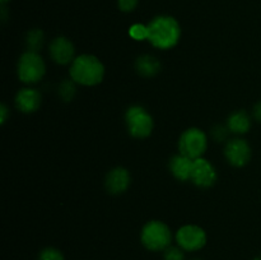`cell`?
I'll return each instance as SVG.
<instances>
[{
	"mask_svg": "<svg viewBox=\"0 0 261 260\" xmlns=\"http://www.w3.org/2000/svg\"><path fill=\"white\" fill-rule=\"evenodd\" d=\"M181 36V28L177 20L170 15L155 17L148 24V41L154 47L168 50L177 45Z\"/></svg>",
	"mask_w": 261,
	"mask_h": 260,
	"instance_id": "1",
	"label": "cell"
},
{
	"mask_svg": "<svg viewBox=\"0 0 261 260\" xmlns=\"http://www.w3.org/2000/svg\"><path fill=\"white\" fill-rule=\"evenodd\" d=\"M70 76L75 83L82 86H96L103 79L105 66L96 56L84 54L71 63Z\"/></svg>",
	"mask_w": 261,
	"mask_h": 260,
	"instance_id": "2",
	"label": "cell"
},
{
	"mask_svg": "<svg viewBox=\"0 0 261 260\" xmlns=\"http://www.w3.org/2000/svg\"><path fill=\"white\" fill-rule=\"evenodd\" d=\"M142 244L150 251H165L171 246L172 233L166 223L161 221H150L143 227L140 235Z\"/></svg>",
	"mask_w": 261,
	"mask_h": 260,
	"instance_id": "3",
	"label": "cell"
},
{
	"mask_svg": "<svg viewBox=\"0 0 261 260\" xmlns=\"http://www.w3.org/2000/svg\"><path fill=\"white\" fill-rule=\"evenodd\" d=\"M18 76L23 83H37L46 73V65L43 59L38 53L27 51L23 54L18 61Z\"/></svg>",
	"mask_w": 261,
	"mask_h": 260,
	"instance_id": "4",
	"label": "cell"
},
{
	"mask_svg": "<svg viewBox=\"0 0 261 260\" xmlns=\"http://www.w3.org/2000/svg\"><path fill=\"white\" fill-rule=\"evenodd\" d=\"M208 139L203 130L198 127H190L181 134L178 140L180 154L186 155L191 160H198L205 153Z\"/></svg>",
	"mask_w": 261,
	"mask_h": 260,
	"instance_id": "5",
	"label": "cell"
},
{
	"mask_svg": "<svg viewBox=\"0 0 261 260\" xmlns=\"http://www.w3.org/2000/svg\"><path fill=\"white\" fill-rule=\"evenodd\" d=\"M127 130L134 138H147L152 133L154 122L149 112L142 106H132L125 115Z\"/></svg>",
	"mask_w": 261,
	"mask_h": 260,
	"instance_id": "6",
	"label": "cell"
},
{
	"mask_svg": "<svg viewBox=\"0 0 261 260\" xmlns=\"http://www.w3.org/2000/svg\"><path fill=\"white\" fill-rule=\"evenodd\" d=\"M177 245L185 251H198L206 244V233L201 227L186 224L176 232Z\"/></svg>",
	"mask_w": 261,
	"mask_h": 260,
	"instance_id": "7",
	"label": "cell"
},
{
	"mask_svg": "<svg viewBox=\"0 0 261 260\" xmlns=\"http://www.w3.org/2000/svg\"><path fill=\"white\" fill-rule=\"evenodd\" d=\"M227 161L234 167H244L251 160V148L249 143L241 138L231 139L224 148Z\"/></svg>",
	"mask_w": 261,
	"mask_h": 260,
	"instance_id": "8",
	"label": "cell"
},
{
	"mask_svg": "<svg viewBox=\"0 0 261 260\" xmlns=\"http://www.w3.org/2000/svg\"><path fill=\"white\" fill-rule=\"evenodd\" d=\"M190 181H193L199 188H211L217 181L216 168L205 158L194 160Z\"/></svg>",
	"mask_w": 261,
	"mask_h": 260,
	"instance_id": "9",
	"label": "cell"
},
{
	"mask_svg": "<svg viewBox=\"0 0 261 260\" xmlns=\"http://www.w3.org/2000/svg\"><path fill=\"white\" fill-rule=\"evenodd\" d=\"M74 45L66 37H56L50 45V55L55 63L66 65L74 61Z\"/></svg>",
	"mask_w": 261,
	"mask_h": 260,
	"instance_id": "10",
	"label": "cell"
},
{
	"mask_svg": "<svg viewBox=\"0 0 261 260\" xmlns=\"http://www.w3.org/2000/svg\"><path fill=\"white\" fill-rule=\"evenodd\" d=\"M130 186V173L126 168L116 167L106 176V189L110 194H122Z\"/></svg>",
	"mask_w": 261,
	"mask_h": 260,
	"instance_id": "11",
	"label": "cell"
},
{
	"mask_svg": "<svg viewBox=\"0 0 261 260\" xmlns=\"http://www.w3.org/2000/svg\"><path fill=\"white\" fill-rule=\"evenodd\" d=\"M15 105L25 114H31L38 110L41 105V93L37 89L23 88L15 96Z\"/></svg>",
	"mask_w": 261,
	"mask_h": 260,
	"instance_id": "12",
	"label": "cell"
},
{
	"mask_svg": "<svg viewBox=\"0 0 261 260\" xmlns=\"http://www.w3.org/2000/svg\"><path fill=\"white\" fill-rule=\"evenodd\" d=\"M194 160L186 157V155L177 154L171 158L170 170L172 175L180 181H188L191 178V171H193Z\"/></svg>",
	"mask_w": 261,
	"mask_h": 260,
	"instance_id": "13",
	"label": "cell"
},
{
	"mask_svg": "<svg viewBox=\"0 0 261 260\" xmlns=\"http://www.w3.org/2000/svg\"><path fill=\"white\" fill-rule=\"evenodd\" d=\"M227 127L229 132L236 133V134H245L251 127V119L246 111L240 110L231 114V116L227 120Z\"/></svg>",
	"mask_w": 261,
	"mask_h": 260,
	"instance_id": "14",
	"label": "cell"
},
{
	"mask_svg": "<svg viewBox=\"0 0 261 260\" xmlns=\"http://www.w3.org/2000/svg\"><path fill=\"white\" fill-rule=\"evenodd\" d=\"M135 69L142 76H154L161 70V63L155 56L142 55L135 61Z\"/></svg>",
	"mask_w": 261,
	"mask_h": 260,
	"instance_id": "15",
	"label": "cell"
},
{
	"mask_svg": "<svg viewBox=\"0 0 261 260\" xmlns=\"http://www.w3.org/2000/svg\"><path fill=\"white\" fill-rule=\"evenodd\" d=\"M43 41H45V36L42 31L38 28L31 30L25 36V45H27L28 51H32V53H38L42 48Z\"/></svg>",
	"mask_w": 261,
	"mask_h": 260,
	"instance_id": "16",
	"label": "cell"
},
{
	"mask_svg": "<svg viewBox=\"0 0 261 260\" xmlns=\"http://www.w3.org/2000/svg\"><path fill=\"white\" fill-rule=\"evenodd\" d=\"M74 83L75 82L69 81V79H65V81H63L60 83V86H59V96H60V98L63 101L69 102L74 98L76 92L75 84Z\"/></svg>",
	"mask_w": 261,
	"mask_h": 260,
	"instance_id": "17",
	"label": "cell"
},
{
	"mask_svg": "<svg viewBox=\"0 0 261 260\" xmlns=\"http://www.w3.org/2000/svg\"><path fill=\"white\" fill-rule=\"evenodd\" d=\"M129 33H130V36H132V37L137 41L148 40V25L137 23V24H134L130 27Z\"/></svg>",
	"mask_w": 261,
	"mask_h": 260,
	"instance_id": "18",
	"label": "cell"
},
{
	"mask_svg": "<svg viewBox=\"0 0 261 260\" xmlns=\"http://www.w3.org/2000/svg\"><path fill=\"white\" fill-rule=\"evenodd\" d=\"M163 259L165 260H185L184 250L180 246H170L163 252Z\"/></svg>",
	"mask_w": 261,
	"mask_h": 260,
	"instance_id": "19",
	"label": "cell"
},
{
	"mask_svg": "<svg viewBox=\"0 0 261 260\" xmlns=\"http://www.w3.org/2000/svg\"><path fill=\"white\" fill-rule=\"evenodd\" d=\"M38 260H65L64 259V255L59 251L58 249H54V247H46L42 251L40 252V256Z\"/></svg>",
	"mask_w": 261,
	"mask_h": 260,
	"instance_id": "20",
	"label": "cell"
},
{
	"mask_svg": "<svg viewBox=\"0 0 261 260\" xmlns=\"http://www.w3.org/2000/svg\"><path fill=\"white\" fill-rule=\"evenodd\" d=\"M228 127H224L222 126V125H217V126H214L213 130H212V135H213V138L217 142H223L227 138V135H228Z\"/></svg>",
	"mask_w": 261,
	"mask_h": 260,
	"instance_id": "21",
	"label": "cell"
},
{
	"mask_svg": "<svg viewBox=\"0 0 261 260\" xmlns=\"http://www.w3.org/2000/svg\"><path fill=\"white\" fill-rule=\"evenodd\" d=\"M117 3H119V9L125 13L132 12L138 5V0H119Z\"/></svg>",
	"mask_w": 261,
	"mask_h": 260,
	"instance_id": "22",
	"label": "cell"
},
{
	"mask_svg": "<svg viewBox=\"0 0 261 260\" xmlns=\"http://www.w3.org/2000/svg\"><path fill=\"white\" fill-rule=\"evenodd\" d=\"M0 115H2V116H0V122H2V124H4L8 119V115H9V110H8V107L5 106L4 103L0 106Z\"/></svg>",
	"mask_w": 261,
	"mask_h": 260,
	"instance_id": "23",
	"label": "cell"
},
{
	"mask_svg": "<svg viewBox=\"0 0 261 260\" xmlns=\"http://www.w3.org/2000/svg\"><path fill=\"white\" fill-rule=\"evenodd\" d=\"M254 116L257 121L261 122V101L257 102L254 107Z\"/></svg>",
	"mask_w": 261,
	"mask_h": 260,
	"instance_id": "24",
	"label": "cell"
},
{
	"mask_svg": "<svg viewBox=\"0 0 261 260\" xmlns=\"http://www.w3.org/2000/svg\"><path fill=\"white\" fill-rule=\"evenodd\" d=\"M7 2H9V0H2V3H3V4H4V3H7Z\"/></svg>",
	"mask_w": 261,
	"mask_h": 260,
	"instance_id": "25",
	"label": "cell"
},
{
	"mask_svg": "<svg viewBox=\"0 0 261 260\" xmlns=\"http://www.w3.org/2000/svg\"><path fill=\"white\" fill-rule=\"evenodd\" d=\"M255 260H261V257H256V259H255Z\"/></svg>",
	"mask_w": 261,
	"mask_h": 260,
	"instance_id": "26",
	"label": "cell"
}]
</instances>
